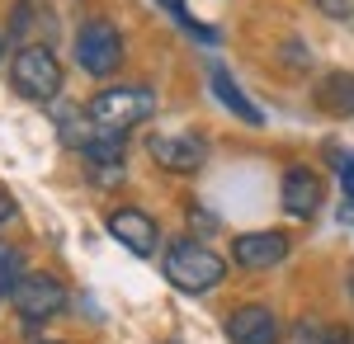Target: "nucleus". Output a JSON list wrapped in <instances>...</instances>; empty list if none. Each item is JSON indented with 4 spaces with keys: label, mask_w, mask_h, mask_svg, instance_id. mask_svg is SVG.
Listing matches in <instances>:
<instances>
[{
    "label": "nucleus",
    "mask_w": 354,
    "mask_h": 344,
    "mask_svg": "<svg viewBox=\"0 0 354 344\" xmlns=\"http://www.w3.org/2000/svg\"><path fill=\"white\" fill-rule=\"evenodd\" d=\"M161 274L180 292H208L227 278V260L218 250H208L203 240H175L161 255Z\"/></svg>",
    "instance_id": "1"
},
{
    "label": "nucleus",
    "mask_w": 354,
    "mask_h": 344,
    "mask_svg": "<svg viewBox=\"0 0 354 344\" xmlns=\"http://www.w3.org/2000/svg\"><path fill=\"white\" fill-rule=\"evenodd\" d=\"M151 113H156V95L142 90V85H109V90H100L90 99V108H85V118L95 128H104V133H128L137 123H147Z\"/></svg>",
    "instance_id": "2"
},
{
    "label": "nucleus",
    "mask_w": 354,
    "mask_h": 344,
    "mask_svg": "<svg viewBox=\"0 0 354 344\" xmlns=\"http://www.w3.org/2000/svg\"><path fill=\"white\" fill-rule=\"evenodd\" d=\"M10 85L33 99V104H53L62 95V61L53 57L48 43H33V48H19L15 61H10Z\"/></svg>",
    "instance_id": "3"
},
{
    "label": "nucleus",
    "mask_w": 354,
    "mask_h": 344,
    "mask_svg": "<svg viewBox=\"0 0 354 344\" xmlns=\"http://www.w3.org/2000/svg\"><path fill=\"white\" fill-rule=\"evenodd\" d=\"M76 61H81L85 76H113L118 61H123V38L109 19H90V24L76 33Z\"/></svg>",
    "instance_id": "4"
},
{
    "label": "nucleus",
    "mask_w": 354,
    "mask_h": 344,
    "mask_svg": "<svg viewBox=\"0 0 354 344\" xmlns=\"http://www.w3.org/2000/svg\"><path fill=\"white\" fill-rule=\"evenodd\" d=\"M10 302H15V312L19 321H53L66 312V283L57 278V274H24L19 278V288L10 292Z\"/></svg>",
    "instance_id": "5"
},
{
    "label": "nucleus",
    "mask_w": 354,
    "mask_h": 344,
    "mask_svg": "<svg viewBox=\"0 0 354 344\" xmlns=\"http://www.w3.org/2000/svg\"><path fill=\"white\" fill-rule=\"evenodd\" d=\"M147 156L170 175H194L208 160V142L198 133H156V137H147Z\"/></svg>",
    "instance_id": "6"
},
{
    "label": "nucleus",
    "mask_w": 354,
    "mask_h": 344,
    "mask_svg": "<svg viewBox=\"0 0 354 344\" xmlns=\"http://www.w3.org/2000/svg\"><path fill=\"white\" fill-rule=\"evenodd\" d=\"M104 231H109L123 250L142 255V260H151L156 245H161V231H156L151 212H142V208H113L109 217H104Z\"/></svg>",
    "instance_id": "7"
},
{
    "label": "nucleus",
    "mask_w": 354,
    "mask_h": 344,
    "mask_svg": "<svg viewBox=\"0 0 354 344\" xmlns=\"http://www.w3.org/2000/svg\"><path fill=\"white\" fill-rule=\"evenodd\" d=\"M288 250H293V240L283 236V231H241V236L232 240V265L260 274V269L283 265Z\"/></svg>",
    "instance_id": "8"
},
{
    "label": "nucleus",
    "mask_w": 354,
    "mask_h": 344,
    "mask_svg": "<svg viewBox=\"0 0 354 344\" xmlns=\"http://www.w3.org/2000/svg\"><path fill=\"white\" fill-rule=\"evenodd\" d=\"M279 203L288 217H317L326 203V184L312 165H288L283 170V184H279Z\"/></svg>",
    "instance_id": "9"
},
{
    "label": "nucleus",
    "mask_w": 354,
    "mask_h": 344,
    "mask_svg": "<svg viewBox=\"0 0 354 344\" xmlns=\"http://www.w3.org/2000/svg\"><path fill=\"white\" fill-rule=\"evenodd\" d=\"M279 335H283L279 316L265 302H245V307H236L227 316V340L232 344H279Z\"/></svg>",
    "instance_id": "10"
},
{
    "label": "nucleus",
    "mask_w": 354,
    "mask_h": 344,
    "mask_svg": "<svg viewBox=\"0 0 354 344\" xmlns=\"http://www.w3.org/2000/svg\"><path fill=\"white\" fill-rule=\"evenodd\" d=\"M312 99L330 118H354V71H330V76H322L317 90H312Z\"/></svg>",
    "instance_id": "11"
},
{
    "label": "nucleus",
    "mask_w": 354,
    "mask_h": 344,
    "mask_svg": "<svg viewBox=\"0 0 354 344\" xmlns=\"http://www.w3.org/2000/svg\"><path fill=\"white\" fill-rule=\"evenodd\" d=\"M10 33L33 48L38 43V33H53V10L43 5V0H15V10H10Z\"/></svg>",
    "instance_id": "12"
},
{
    "label": "nucleus",
    "mask_w": 354,
    "mask_h": 344,
    "mask_svg": "<svg viewBox=\"0 0 354 344\" xmlns=\"http://www.w3.org/2000/svg\"><path fill=\"white\" fill-rule=\"evenodd\" d=\"M213 90H218V99L232 108L241 123H250V128H260V123H265V113H260V108L241 95V85H236V80L227 76V66H213Z\"/></svg>",
    "instance_id": "13"
},
{
    "label": "nucleus",
    "mask_w": 354,
    "mask_h": 344,
    "mask_svg": "<svg viewBox=\"0 0 354 344\" xmlns=\"http://www.w3.org/2000/svg\"><path fill=\"white\" fill-rule=\"evenodd\" d=\"M24 255L15 250V245H0V297H10V292L19 288V278H24Z\"/></svg>",
    "instance_id": "14"
},
{
    "label": "nucleus",
    "mask_w": 354,
    "mask_h": 344,
    "mask_svg": "<svg viewBox=\"0 0 354 344\" xmlns=\"http://www.w3.org/2000/svg\"><path fill=\"white\" fill-rule=\"evenodd\" d=\"M322 335H326L322 321H293V325L279 335V344H322Z\"/></svg>",
    "instance_id": "15"
},
{
    "label": "nucleus",
    "mask_w": 354,
    "mask_h": 344,
    "mask_svg": "<svg viewBox=\"0 0 354 344\" xmlns=\"http://www.w3.org/2000/svg\"><path fill=\"white\" fill-rule=\"evenodd\" d=\"M317 10L326 19H354V0H317Z\"/></svg>",
    "instance_id": "16"
},
{
    "label": "nucleus",
    "mask_w": 354,
    "mask_h": 344,
    "mask_svg": "<svg viewBox=\"0 0 354 344\" xmlns=\"http://www.w3.org/2000/svg\"><path fill=\"white\" fill-rule=\"evenodd\" d=\"M90 175H95V184H118L123 180V165H90Z\"/></svg>",
    "instance_id": "17"
},
{
    "label": "nucleus",
    "mask_w": 354,
    "mask_h": 344,
    "mask_svg": "<svg viewBox=\"0 0 354 344\" xmlns=\"http://www.w3.org/2000/svg\"><path fill=\"white\" fill-rule=\"evenodd\" d=\"M322 344H354V330H350V325H326Z\"/></svg>",
    "instance_id": "18"
},
{
    "label": "nucleus",
    "mask_w": 354,
    "mask_h": 344,
    "mask_svg": "<svg viewBox=\"0 0 354 344\" xmlns=\"http://www.w3.org/2000/svg\"><path fill=\"white\" fill-rule=\"evenodd\" d=\"M15 193H10V189H0V227H5V222H15Z\"/></svg>",
    "instance_id": "19"
},
{
    "label": "nucleus",
    "mask_w": 354,
    "mask_h": 344,
    "mask_svg": "<svg viewBox=\"0 0 354 344\" xmlns=\"http://www.w3.org/2000/svg\"><path fill=\"white\" fill-rule=\"evenodd\" d=\"M340 184H345V193L354 198V156L345 160V165H340Z\"/></svg>",
    "instance_id": "20"
},
{
    "label": "nucleus",
    "mask_w": 354,
    "mask_h": 344,
    "mask_svg": "<svg viewBox=\"0 0 354 344\" xmlns=\"http://www.w3.org/2000/svg\"><path fill=\"white\" fill-rule=\"evenodd\" d=\"M350 297H354V269H350Z\"/></svg>",
    "instance_id": "21"
},
{
    "label": "nucleus",
    "mask_w": 354,
    "mask_h": 344,
    "mask_svg": "<svg viewBox=\"0 0 354 344\" xmlns=\"http://www.w3.org/2000/svg\"><path fill=\"white\" fill-rule=\"evenodd\" d=\"M38 344H62V340H38Z\"/></svg>",
    "instance_id": "22"
},
{
    "label": "nucleus",
    "mask_w": 354,
    "mask_h": 344,
    "mask_svg": "<svg viewBox=\"0 0 354 344\" xmlns=\"http://www.w3.org/2000/svg\"><path fill=\"white\" fill-rule=\"evenodd\" d=\"M0 52H5V38H0Z\"/></svg>",
    "instance_id": "23"
}]
</instances>
